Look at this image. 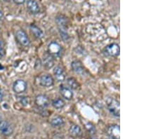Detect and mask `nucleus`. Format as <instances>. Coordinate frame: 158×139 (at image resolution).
Here are the masks:
<instances>
[{
  "instance_id": "obj_1",
  "label": "nucleus",
  "mask_w": 158,
  "mask_h": 139,
  "mask_svg": "<svg viewBox=\"0 0 158 139\" xmlns=\"http://www.w3.org/2000/svg\"><path fill=\"white\" fill-rule=\"evenodd\" d=\"M107 108L110 112L116 117H120V103L117 100L112 98L107 102Z\"/></svg>"
},
{
  "instance_id": "obj_2",
  "label": "nucleus",
  "mask_w": 158,
  "mask_h": 139,
  "mask_svg": "<svg viewBox=\"0 0 158 139\" xmlns=\"http://www.w3.org/2000/svg\"><path fill=\"white\" fill-rule=\"evenodd\" d=\"M120 46L117 44H110L105 48L104 54L106 55L111 57H116L120 55Z\"/></svg>"
},
{
  "instance_id": "obj_3",
  "label": "nucleus",
  "mask_w": 158,
  "mask_h": 139,
  "mask_svg": "<svg viewBox=\"0 0 158 139\" xmlns=\"http://www.w3.org/2000/svg\"><path fill=\"white\" fill-rule=\"evenodd\" d=\"M14 132V128L8 121H0V133L6 136H11Z\"/></svg>"
},
{
  "instance_id": "obj_4",
  "label": "nucleus",
  "mask_w": 158,
  "mask_h": 139,
  "mask_svg": "<svg viewBox=\"0 0 158 139\" xmlns=\"http://www.w3.org/2000/svg\"><path fill=\"white\" fill-rule=\"evenodd\" d=\"M16 38L18 42L21 44L22 46L27 47L30 44L29 37H27L26 32L22 30H18L16 33Z\"/></svg>"
},
{
  "instance_id": "obj_5",
  "label": "nucleus",
  "mask_w": 158,
  "mask_h": 139,
  "mask_svg": "<svg viewBox=\"0 0 158 139\" xmlns=\"http://www.w3.org/2000/svg\"><path fill=\"white\" fill-rule=\"evenodd\" d=\"M48 54L51 56H58L61 54V47L56 42H51L48 45Z\"/></svg>"
},
{
  "instance_id": "obj_6",
  "label": "nucleus",
  "mask_w": 158,
  "mask_h": 139,
  "mask_svg": "<svg viewBox=\"0 0 158 139\" xmlns=\"http://www.w3.org/2000/svg\"><path fill=\"white\" fill-rule=\"evenodd\" d=\"M34 103L37 107L44 108L49 105V98L46 95L39 94L37 95L35 98Z\"/></svg>"
},
{
  "instance_id": "obj_7",
  "label": "nucleus",
  "mask_w": 158,
  "mask_h": 139,
  "mask_svg": "<svg viewBox=\"0 0 158 139\" xmlns=\"http://www.w3.org/2000/svg\"><path fill=\"white\" fill-rule=\"evenodd\" d=\"M120 126L117 125H110L107 128V133L112 139H120Z\"/></svg>"
},
{
  "instance_id": "obj_8",
  "label": "nucleus",
  "mask_w": 158,
  "mask_h": 139,
  "mask_svg": "<svg viewBox=\"0 0 158 139\" xmlns=\"http://www.w3.org/2000/svg\"><path fill=\"white\" fill-rule=\"evenodd\" d=\"M27 83L26 81L22 80H18L14 83L13 90L16 93H22L27 89Z\"/></svg>"
},
{
  "instance_id": "obj_9",
  "label": "nucleus",
  "mask_w": 158,
  "mask_h": 139,
  "mask_svg": "<svg viewBox=\"0 0 158 139\" xmlns=\"http://www.w3.org/2000/svg\"><path fill=\"white\" fill-rule=\"evenodd\" d=\"M39 84L44 87H50L54 84V80L50 75H43L39 78Z\"/></svg>"
},
{
  "instance_id": "obj_10",
  "label": "nucleus",
  "mask_w": 158,
  "mask_h": 139,
  "mask_svg": "<svg viewBox=\"0 0 158 139\" xmlns=\"http://www.w3.org/2000/svg\"><path fill=\"white\" fill-rule=\"evenodd\" d=\"M27 8L32 14H38L40 12V7L36 0H27Z\"/></svg>"
},
{
  "instance_id": "obj_11",
  "label": "nucleus",
  "mask_w": 158,
  "mask_h": 139,
  "mask_svg": "<svg viewBox=\"0 0 158 139\" xmlns=\"http://www.w3.org/2000/svg\"><path fill=\"white\" fill-rule=\"evenodd\" d=\"M60 93L65 99L70 100L73 98V92L69 87H66L64 85L60 86Z\"/></svg>"
},
{
  "instance_id": "obj_12",
  "label": "nucleus",
  "mask_w": 158,
  "mask_h": 139,
  "mask_svg": "<svg viewBox=\"0 0 158 139\" xmlns=\"http://www.w3.org/2000/svg\"><path fill=\"white\" fill-rule=\"evenodd\" d=\"M54 73L56 77V80L58 82H62L66 80V73H65L63 69L61 67L57 66L54 68Z\"/></svg>"
},
{
  "instance_id": "obj_13",
  "label": "nucleus",
  "mask_w": 158,
  "mask_h": 139,
  "mask_svg": "<svg viewBox=\"0 0 158 139\" xmlns=\"http://www.w3.org/2000/svg\"><path fill=\"white\" fill-rule=\"evenodd\" d=\"M72 69L75 72L77 73V74H82L84 71V68L82 63L79 61V60H75L71 64Z\"/></svg>"
},
{
  "instance_id": "obj_14",
  "label": "nucleus",
  "mask_w": 158,
  "mask_h": 139,
  "mask_svg": "<svg viewBox=\"0 0 158 139\" xmlns=\"http://www.w3.org/2000/svg\"><path fill=\"white\" fill-rule=\"evenodd\" d=\"M30 31L32 32V34L34 35V37H36L37 39H42V37L44 36L43 32L42 31L41 29L39 28L37 25H31L30 27Z\"/></svg>"
},
{
  "instance_id": "obj_15",
  "label": "nucleus",
  "mask_w": 158,
  "mask_h": 139,
  "mask_svg": "<svg viewBox=\"0 0 158 139\" xmlns=\"http://www.w3.org/2000/svg\"><path fill=\"white\" fill-rule=\"evenodd\" d=\"M65 122L63 120V119L61 117H56L53 118L52 120L50 122V125L52 126V127L54 128H59L61 127L64 125Z\"/></svg>"
},
{
  "instance_id": "obj_16",
  "label": "nucleus",
  "mask_w": 158,
  "mask_h": 139,
  "mask_svg": "<svg viewBox=\"0 0 158 139\" xmlns=\"http://www.w3.org/2000/svg\"><path fill=\"white\" fill-rule=\"evenodd\" d=\"M70 134L75 136H79L82 134V129L80 126L77 125H72L69 129Z\"/></svg>"
},
{
  "instance_id": "obj_17",
  "label": "nucleus",
  "mask_w": 158,
  "mask_h": 139,
  "mask_svg": "<svg viewBox=\"0 0 158 139\" xmlns=\"http://www.w3.org/2000/svg\"><path fill=\"white\" fill-rule=\"evenodd\" d=\"M52 105L53 107L56 108V109L60 110L65 107V105H66V103H65V101L63 99H61V98H57V99H55L54 100H53Z\"/></svg>"
},
{
  "instance_id": "obj_18",
  "label": "nucleus",
  "mask_w": 158,
  "mask_h": 139,
  "mask_svg": "<svg viewBox=\"0 0 158 139\" xmlns=\"http://www.w3.org/2000/svg\"><path fill=\"white\" fill-rule=\"evenodd\" d=\"M67 82L69 87L71 88H72V89H77L79 87L78 83H77V80H75V78H72V77L68 78L67 80Z\"/></svg>"
},
{
  "instance_id": "obj_19",
  "label": "nucleus",
  "mask_w": 158,
  "mask_h": 139,
  "mask_svg": "<svg viewBox=\"0 0 158 139\" xmlns=\"http://www.w3.org/2000/svg\"><path fill=\"white\" fill-rule=\"evenodd\" d=\"M51 59V55L49 54L46 56V59H44V64L48 67H51L54 65V61Z\"/></svg>"
},
{
  "instance_id": "obj_20",
  "label": "nucleus",
  "mask_w": 158,
  "mask_h": 139,
  "mask_svg": "<svg viewBox=\"0 0 158 139\" xmlns=\"http://www.w3.org/2000/svg\"><path fill=\"white\" fill-rule=\"evenodd\" d=\"M19 101L23 106L28 105L30 104V100L29 97H26V96L20 97Z\"/></svg>"
},
{
  "instance_id": "obj_21",
  "label": "nucleus",
  "mask_w": 158,
  "mask_h": 139,
  "mask_svg": "<svg viewBox=\"0 0 158 139\" xmlns=\"http://www.w3.org/2000/svg\"><path fill=\"white\" fill-rule=\"evenodd\" d=\"M87 127L88 128V131H89V132H91V131H93V133L96 132V131H95L96 129H95L93 125H90V124H88L87 125Z\"/></svg>"
},
{
  "instance_id": "obj_22",
  "label": "nucleus",
  "mask_w": 158,
  "mask_h": 139,
  "mask_svg": "<svg viewBox=\"0 0 158 139\" xmlns=\"http://www.w3.org/2000/svg\"><path fill=\"white\" fill-rule=\"evenodd\" d=\"M14 2L17 4H22L25 3L26 0H14Z\"/></svg>"
},
{
  "instance_id": "obj_23",
  "label": "nucleus",
  "mask_w": 158,
  "mask_h": 139,
  "mask_svg": "<svg viewBox=\"0 0 158 139\" xmlns=\"http://www.w3.org/2000/svg\"><path fill=\"white\" fill-rule=\"evenodd\" d=\"M3 98H4L3 91L2 90V88H0V103H1L2 100H3Z\"/></svg>"
},
{
  "instance_id": "obj_24",
  "label": "nucleus",
  "mask_w": 158,
  "mask_h": 139,
  "mask_svg": "<svg viewBox=\"0 0 158 139\" xmlns=\"http://www.w3.org/2000/svg\"><path fill=\"white\" fill-rule=\"evenodd\" d=\"M4 49V44L2 41H0V53H1Z\"/></svg>"
},
{
  "instance_id": "obj_25",
  "label": "nucleus",
  "mask_w": 158,
  "mask_h": 139,
  "mask_svg": "<svg viewBox=\"0 0 158 139\" xmlns=\"http://www.w3.org/2000/svg\"><path fill=\"white\" fill-rule=\"evenodd\" d=\"M3 17H4L3 13H2V11L0 10V20H2V18H3Z\"/></svg>"
},
{
  "instance_id": "obj_26",
  "label": "nucleus",
  "mask_w": 158,
  "mask_h": 139,
  "mask_svg": "<svg viewBox=\"0 0 158 139\" xmlns=\"http://www.w3.org/2000/svg\"><path fill=\"white\" fill-rule=\"evenodd\" d=\"M90 139H98V138H90Z\"/></svg>"
}]
</instances>
